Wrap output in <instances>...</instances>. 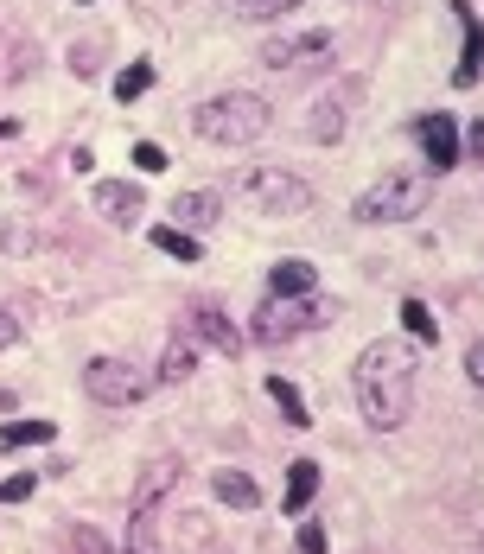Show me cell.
Wrapping results in <instances>:
<instances>
[{
  "instance_id": "obj_11",
  "label": "cell",
  "mask_w": 484,
  "mask_h": 554,
  "mask_svg": "<svg viewBox=\"0 0 484 554\" xmlns=\"http://www.w3.org/2000/svg\"><path fill=\"white\" fill-rule=\"evenodd\" d=\"M96 211L109 223H134L141 217V185L134 179H96Z\"/></svg>"
},
{
  "instance_id": "obj_25",
  "label": "cell",
  "mask_w": 484,
  "mask_h": 554,
  "mask_svg": "<svg viewBox=\"0 0 484 554\" xmlns=\"http://www.w3.org/2000/svg\"><path fill=\"white\" fill-rule=\"evenodd\" d=\"M134 166H141V172H160V166H166V147L141 141V147H134Z\"/></svg>"
},
{
  "instance_id": "obj_10",
  "label": "cell",
  "mask_w": 484,
  "mask_h": 554,
  "mask_svg": "<svg viewBox=\"0 0 484 554\" xmlns=\"http://www.w3.org/2000/svg\"><path fill=\"white\" fill-rule=\"evenodd\" d=\"M192 332H198V344H211V351H223V357H236V351H242V332L217 313L211 300H198V306H192Z\"/></svg>"
},
{
  "instance_id": "obj_26",
  "label": "cell",
  "mask_w": 484,
  "mask_h": 554,
  "mask_svg": "<svg viewBox=\"0 0 484 554\" xmlns=\"http://www.w3.org/2000/svg\"><path fill=\"white\" fill-rule=\"evenodd\" d=\"M313 141H338V115L332 109H313Z\"/></svg>"
},
{
  "instance_id": "obj_20",
  "label": "cell",
  "mask_w": 484,
  "mask_h": 554,
  "mask_svg": "<svg viewBox=\"0 0 484 554\" xmlns=\"http://www.w3.org/2000/svg\"><path fill=\"white\" fill-rule=\"evenodd\" d=\"M147 83H153V64H147V58H134L128 71L115 77V102H134V96H147Z\"/></svg>"
},
{
  "instance_id": "obj_13",
  "label": "cell",
  "mask_w": 484,
  "mask_h": 554,
  "mask_svg": "<svg viewBox=\"0 0 484 554\" xmlns=\"http://www.w3.org/2000/svg\"><path fill=\"white\" fill-rule=\"evenodd\" d=\"M313 287H319V274L306 262H274L268 268V293L274 300H313Z\"/></svg>"
},
{
  "instance_id": "obj_27",
  "label": "cell",
  "mask_w": 484,
  "mask_h": 554,
  "mask_svg": "<svg viewBox=\"0 0 484 554\" xmlns=\"http://www.w3.org/2000/svg\"><path fill=\"white\" fill-rule=\"evenodd\" d=\"M465 376L484 389V344H472V351H465Z\"/></svg>"
},
{
  "instance_id": "obj_23",
  "label": "cell",
  "mask_w": 484,
  "mask_h": 554,
  "mask_svg": "<svg viewBox=\"0 0 484 554\" xmlns=\"http://www.w3.org/2000/svg\"><path fill=\"white\" fill-rule=\"evenodd\" d=\"M293 7H300V0H242L249 20H281V13H293Z\"/></svg>"
},
{
  "instance_id": "obj_18",
  "label": "cell",
  "mask_w": 484,
  "mask_h": 554,
  "mask_svg": "<svg viewBox=\"0 0 484 554\" xmlns=\"http://www.w3.org/2000/svg\"><path fill=\"white\" fill-rule=\"evenodd\" d=\"M153 249L172 255V262H198V255H204V242H198V236H185L179 223H172V230H153Z\"/></svg>"
},
{
  "instance_id": "obj_24",
  "label": "cell",
  "mask_w": 484,
  "mask_h": 554,
  "mask_svg": "<svg viewBox=\"0 0 484 554\" xmlns=\"http://www.w3.org/2000/svg\"><path fill=\"white\" fill-rule=\"evenodd\" d=\"M32 484H39L32 472H13L7 484H0V504H26V497H32Z\"/></svg>"
},
{
  "instance_id": "obj_29",
  "label": "cell",
  "mask_w": 484,
  "mask_h": 554,
  "mask_svg": "<svg viewBox=\"0 0 484 554\" xmlns=\"http://www.w3.org/2000/svg\"><path fill=\"white\" fill-rule=\"evenodd\" d=\"M13 338H20V325H13V313H0V351H7Z\"/></svg>"
},
{
  "instance_id": "obj_22",
  "label": "cell",
  "mask_w": 484,
  "mask_h": 554,
  "mask_svg": "<svg viewBox=\"0 0 484 554\" xmlns=\"http://www.w3.org/2000/svg\"><path fill=\"white\" fill-rule=\"evenodd\" d=\"M0 249H7V255H32V249H39V236H32V230H26V223H13V217H0Z\"/></svg>"
},
{
  "instance_id": "obj_21",
  "label": "cell",
  "mask_w": 484,
  "mask_h": 554,
  "mask_svg": "<svg viewBox=\"0 0 484 554\" xmlns=\"http://www.w3.org/2000/svg\"><path fill=\"white\" fill-rule=\"evenodd\" d=\"M478 71H484V26L472 32V39H465V51H459V71H453V83H465V90H472V83H478Z\"/></svg>"
},
{
  "instance_id": "obj_9",
  "label": "cell",
  "mask_w": 484,
  "mask_h": 554,
  "mask_svg": "<svg viewBox=\"0 0 484 554\" xmlns=\"http://www.w3.org/2000/svg\"><path fill=\"white\" fill-rule=\"evenodd\" d=\"M421 147H427V166L446 172V166H459V121H446V115H427L421 128Z\"/></svg>"
},
{
  "instance_id": "obj_8",
  "label": "cell",
  "mask_w": 484,
  "mask_h": 554,
  "mask_svg": "<svg viewBox=\"0 0 484 554\" xmlns=\"http://www.w3.org/2000/svg\"><path fill=\"white\" fill-rule=\"evenodd\" d=\"M198 357H204V344H198V332H192V325H179V332L166 338V351H160V383H166V389H172V383H192Z\"/></svg>"
},
{
  "instance_id": "obj_14",
  "label": "cell",
  "mask_w": 484,
  "mask_h": 554,
  "mask_svg": "<svg viewBox=\"0 0 484 554\" xmlns=\"http://www.w3.org/2000/svg\"><path fill=\"white\" fill-rule=\"evenodd\" d=\"M211 491H217V504H230V510H255V504H262V491H255L249 472H217Z\"/></svg>"
},
{
  "instance_id": "obj_31",
  "label": "cell",
  "mask_w": 484,
  "mask_h": 554,
  "mask_svg": "<svg viewBox=\"0 0 484 554\" xmlns=\"http://www.w3.org/2000/svg\"><path fill=\"white\" fill-rule=\"evenodd\" d=\"M13 134H20V121H0V141H13Z\"/></svg>"
},
{
  "instance_id": "obj_4",
  "label": "cell",
  "mask_w": 484,
  "mask_h": 554,
  "mask_svg": "<svg viewBox=\"0 0 484 554\" xmlns=\"http://www.w3.org/2000/svg\"><path fill=\"white\" fill-rule=\"evenodd\" d=\"M427 198H434V185H427V179H414V172H389V179H376L370 192L351 204V217L357 223H408V217L427 211Z\"/></svg>"
},
{
  "instance_id": "obj_12",
  "label": "cell",
  "mask_w": 484,
  "mask_h": 554,
  "mask_svg": "<svg viewBox=\"0 0 484 554\" xmlns=\"http://www.w3.org/2000/svg\"><path fill=\"white\" fill-rule=\"evenodd\" d=\"M217 217H223L217 192H179L172 198V223H179V230H217Z\"/></svg>"
},
{
  "instance_id": "obj_30",
  "label": "cell",
  "mask_w": 484,
  "mask_h": 554,
  "mask_svg": "<svg viewBox=\"0 0 484 554\" xmlns=\"http://www.w3.org/2000/svg\"><path fill=\"white\" fill-rule=\"evenodd\" d=\"M472 153L484 160V121H472Z\"/></svg>"
},
{
  "instance_id": "obj_7",
  "label": "cell",
  "mask_w": 484,
  "mask_h": 554,
  "mask_svg": "<svg viewBox=\"0 0 484 554\" xmlns=\"http://www.w3.org/2000/svg\"><path fill=\"white\" fill-rule=\"evenodd\" d=\"M325 51H332V32H281V39H268V71H300V64H319Z\"/></svg>"
},
{
  "instance_id": "obj_28",
  "label": "cell",
  "mask_w": 484,
  "mask_h": 554,
  "mask_svg": "<svg viewBox=\"0 0 484 554\" xmlns=\"http://www.w3.org/2000/svg\"><path fill=\"white\" fill-rule=\"evenodd\" d=\"M300 548H306V554H325V535H319V523H306V529H300Z\"/></svg>"
},
{
  "instance_id": "obj_15",
  "label": "cell",
  "mask_w": 484,
  "mask_h": 554,
  "mask_svg": "<svg viewBox=\"0 0 484 554\" xmlns=\"http://www.w3.org/2000/svg\"><path fill=\"white\" fill-rule=\"evenodd\" d=\"M313 491H319V465H313V459H300V465L287 472V510L300 516L306 504H313Z\"/></svg>"
},
{
  "instance_id": "obj_5",
  "label": "cell",
  "mask_w": 484,
  "mask_h": 554,
  "mask_svg": "<svg viewBox=\"0 0 484 554\" xmlns=\"http://www.w3.org/2000/svg\"><path fill=\"white\" fill-rule=\"evenodd\" d=\"M83 389H90V402H102V408H134V402L153 395V376L134 357H96L90 370H83Z\"/></svg>"
},
{
  "instance_id": "obj_3",
  "label": "cell",
  "mask_w": 484,
  "mask_h": 554,
  "mask_svg": "<svg viewBox=\"0 0 484 554\" xmlns=\"http://www.w3.org/2000/svg\"><path fill=\"white\" fill-rule=\"evenodd\" d=\"M236 198L255 204V211H268V217L313 211V185H306L300 172H287V166H249V172H236Z\"/></svg>"
},
{
  "instance_id": "obj_16",
  "label": "cell",
  "mask_w": 484,
  "mask_h": 554,
  "mask_svg": "<svg viewBox=\"0 0 484 554\" xmlns=\"http://www.w3.org/2000/svg\"><path fill=\"white\" fill-rule=\"evenodd\" d=\"M51 434H58L51 421H7L0 427V453H13V446H45Z\"/></svg>"
},
{
  "instance_id": "obj_19",
  "label": "cell",
  "mask_w": 484,
  "mask_h": 554,
  "mask_svg": "<svg viewBox=\"0 0 484 554\" xmlns=\"http://www.w3.org/2000/svg\"><path fill=\"white\" fill-rule=\"evenodd\" d=\"M268 395H274V408L287 414V427H306V402H300V389H293L287 376H268Z\"/></svg>"
},
{
  "instance_id": "obj_1",
  "label": "cell",
  "mask_w": 484,
  "mask_h": 554,
  "mask_svg": "<svg viewBox=\"0 0 484 554\" xmlns=\"http://www.w3.org/2000/svg\"><path fill=\"white\" fill-rule=\"evenodd\" d=\"M414 351L408 344H370V351L357 357V370H351V383H357V408H363V421L376 427V434H395V427L408 421V408H414Z\"/></svg>"
},
{
  "instance_id": "obj_17",
  "label": "cell",
  "mask_w": 484,
  "mask_h": 554,
  "mask_svg": "<svg viewBox=\"0 0 484 554\" xmlns=\"http://www.w3.org/2000/svg\"><path fill=\"white\" fill-rule=\"evenodd\" d=\"M402 332L421 344V351H427V344H440V325H434V313H427L421 300H402Z\"/></svg>"
},
{
  "instance_id": "obj_6",
  "label": "cell",
  "mask_w": 484,
  "mask_h": 554,
  "mask_svg": "<svg viewBox=\"0 0 484 554\" xmlns=\"http://www.w3.org/2000/svg\"><path fill=\"white\" fill-rule=\"evenodd\" d=\"M313 319H319V306H313V300H274V293H268V300L255 306V338H268V344L300 338Z\"/></svg>"
},
{
  "instance_id": "obj_2",
  "label": "cell",
  "mask_w": 484,
  "mask_h": 554,
  "mask_svg": "<svg viewBox=\"0 0 484 554\" xmlns=\"http://www.w3.org/2000/svg\"><path fill=\"white\" fill-rule=\"evenodd\" d=\"M192 128L204 134V141H217V147H249V141L268 134V102L249 96V90H223L211 102H198Z\"/></svg>"
}]
</instances>
